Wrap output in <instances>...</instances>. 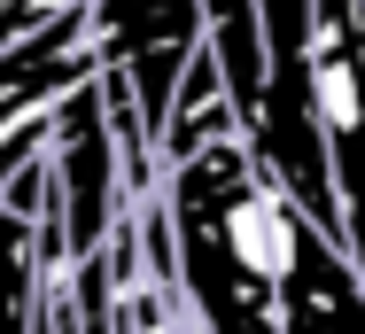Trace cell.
Here are the masks:
<instances>
[{
	"mask_svg": "<svg viewBox=\"0 0 365 334\" xmlns=\"http://www.w3.org/2000/svg\"><path fill=\"white\" fill-rule=\"evenodd\" d=\"M163 210L179 233V280L202 334H288L280 327V272L303 202L264 171L249 133L210 140L202 156L163 171Z\"/></svg>",
	"mask_w": 365,
	"mask_h": 334,
	"instance_id": "cell-1",
	"label": "cell"
},
{
	"mask_svg": "<svg viewBox=\"0 0 365 334\" xmlns=\"http://www.w3.org/2000/svg\"><path fill=\"white\" fill-rule=\"evenodd\" d=\"M93 39H101V70H117L140 93V117L163 148L179 86L210 47V0H93Z\"/></svg>",
	"mask_w": 365,
	"mask_h": 334,
	"instance_id": "cell-2",
	"label": "cell"
},
{
	"mask_svg": "<svg viewBox=\"0 0 365 334\" xmlns=\"http://www.w3.org/2000/svg\"><path fill=\"white\" fill-rule=\"evenodd\" d=\"M319 109L342 179V233L365 265V0H319Z\"/></svg>",
	"mask_w": 365,
	"mask_h": 334,
	"instance_id": "cell-3",
	"label": "cell"
},
{
	"mask_svg": "<svg viewBox=\"0 0 365 334\" xmlns=\"http://www.w3.org/2000/svg\"><path fill=\"white\" fill-rule=\"evenodd\" d=\"M280 327L288 334H365V265H358V249L334 226H319L311 210L295 218V241H288Z\"/></svg>",
	"mask_w": 365,
	"mask_h": 334,
	"instance_id": "cell-4",
	"label": "cell"
},
{
	"mask_svg": "<svg viewBox=\"0 0 365 334\" xmlns=\"http://www.w3.org/2000/svg\"><path fill=\"white\" fill-rule=\"evenodd\" d=\"M101 78V39H93V8H71L24 39L0 47V125L31 117V109H55L63 93Z\"/></svg>",
	"mask_w": 365,
	"mask_h": 334,
	"instance_id": "cell-5",
	"label": "cell"
}]
</instances>
